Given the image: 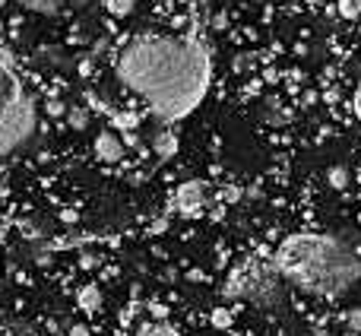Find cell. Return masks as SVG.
Listing matches in <instances>:
<instances>
[{
	"label": "cell",
	"instance_id": "6da1fadb",
	"mask_svg": "<svg viewBox=\"0 0 361 336\" xmlns=\"http://www.w3.org/2000/svg\"><path fill=\"white\" fill-rule=\"evenodd\" d=\"M118 76L165 121L184 118L209 83L206 51L180 38H137L118 57Z\"/></svg>",
	"mask_w": 361,
	"mask_h": 336
},
{
	"label": "cell",
	"instance_id": "7a4b0ae2",
	"mask_svg": "<svg viewBox=\"0 0 361 336\" xmlns=\"http://www.w3.org/2000/svg\"><path fill=\"white\" fill-rule=\"evenodd\" d=\"M276 270L314 295H343L361 280V257L333 235H295L276 251Z\"/></svg>",
	"mask_w": 361,
	"mask_h": 336
},
{
	"label": "cell",
	"instance_id": "3957f363",
	"mask_svg": "<svg viewBox=\"0 0 361 336\" xmlns=\"http://www.w3.org/2000/svg\"><path fill=\"white\" fill-rule=\"evenodd\" d=\"M32 124H35L32 99L25 95L10 57L0 51V156L23 143L32 133Z\"/></svg>",
	"mask_w": 361,
	"mask_h": 336
},
{
	"label": "cell",
	"instance_id": "277c9868",
	"mask_svg": "<svg viewBox=\"0 0 361 336\" xmlns=\"http://www.w3.org/2000/svg\"><path fill=\"white\" fill-rule=\"evenodd\" d=\"M175 206L184 216H197L206 206V184L203 181H187V184H180L175 193Z\"/></svg>",
	"mask_w": 361,
	"mask_h": 336
},
{
	"label": "cell",
	"instance_id": "5b68a950",
	"mask_svg": "<svg viewBox=\"0 0 361 336\" xmlns=\"http://www.w3.org/2000/svg\"><path fill=\"white\" fill-rule=\"evenodd\" d=\"M95 156H99L102 162H121V159H124V140L114 137L111 131L99 133V137H95Z\"/></svg>",
	"mask_w": 361,
	"mask_h": 336
},
{
	"label": "cell",
	"instance_id": "8992f818",
	"mask_svg": "<svg viewBox=\"0 0 361 336\" xmlns=\"http://www.w3.org/2000/svg\"><path fill=\"white\" fill-rule=\"evenodd\" d=\"M76 301H80V308H82V311H89V314L99 311V308H102V289L95 286V282H89V286H82V289H80Z\"/></svg>",
	"mask_w": 361,
	"mask_h": 336
},
{
	"label": "cell",
	"instance_id": "52a82bcc",
	"mask_svg": "<svg viewBox=\"0 0 361 336\" xmlns=\"http://www.w3.org/2000/svg\"><path fill=\"white\" fill-rule=\"evenodd\" d=\"M156 152L162 159L175 156V152H178V133L175 131H162V133H159V137H156Z\"/></svg>",
	"mask_w": 361,
	"mask_h": 336
},
{
	"label": "cell",
	"instance_id": "ba28073f",
	"mask_svg": "<svg viewBox=\"0 0 361 336\" xmlns=\"http://www.w3.org/2000/svg\"><path fill=\"white\" fill-rule=\"evenodd\" d=\"M23 6H29V10L35 13H44V16H51V13L61 10V0H19Z\"/></svg>",
	"mask_w": 361,
	"mask_h": 336
},
{
	"label": "cell",
	"instance_id": "9c48e42d",
	"mask_svg": "<svg viewBox=\"0 0 361 336\" xmlns=\"http://www.w3.org/2000/svg\"><path fill=\"white\" fill-rule=\"evenodd\" d=\"M326 181H330V187H336V191H343V187H349V168L336 165L326 172Z\"/></svg>",
	"mask_w": 361,
	"mask_h": 336
},
{
	"label": "cell",
	"instance_id": "30bf717a",
	"mask_svg": "<svg viewBox=\"0 0 361 336\" xmlns=\"http://www.w3.org/2000/svg\"><path fill=\"white\" fill-rule=\"evenodd\" d=\"M105 10L114 13V16H127L133 10V0H105Z\"/></svg>",
	"mask_w": 361,
	"mask_h": 336
},
{
	"label": "cell",
	"instance_id": "8fae6325",
	"mask_svg": "<svg viewBox=\"0 0 361 336\" xmlns=\"http://www.w3.org/2000/svg\"><path fill=\"white\" fill-rule=\"evenodd\" d=\"M67 121H70V127H73V131H82V127L89 124V114L82 112V108H70V112H67Z\"/></svg>",
	"mask_w": 361,
	"mask_h": 336
},
{
	"label": "cell",
	"instance_id": "7c38bea8",
	"mask_svg": "<svg viewBox=\"0 0 361 336\" xmlns=\"http://www.w3.org/2000/svg\"><path fill=\"white\" fill-rule=\"evenodd\" d=\"M339 13L345 19H358L361 16V0H339Z\"/></svg>",
	"mask_w": 361,
	"mask_h": 336
},
{
	"label": "cell",
	"instance_id": "4fadbf2b",
	"mask_svg": "<svg viewBox=\"0 0 361 336\" xmlns=\"http://www.w3.org/2000/svg\"><path fill=\"white\" fill-rule=\"evenodd\" d=\"M212 327L228 330V327H231V311H228V308H216V311H212Z\"/></svg>",
	"mask_w": 361,
	"mask_h": 336
},
{
	"label": "cell",
	"instance_id": "5bb4252c",
	"mask_svg": "<svg viewBox=\"0 0 361 336\" xmlns=\"http://www.w3.org/2000/svg\"><path fill=\"white\" fill-rule=\"evenodd\" d=\"M143 336H180L175 327H169V324H149L143 330Z\"/></svg>",
	"mask_w": 361,
	"mask_h": 336
},
{
	"label": "cell",
	"instance_id": "9a60e30c",
	"mask_svg": "<svg viewBox=\"0 0 361 336\" xmlns=\"http://www.w3.org/2000/svg\"><path fill=\"white\" fill-rule=\"evenodd\" d=\"M345 327H349L352 333H361V308H352V311L345 314Z\"/></svg>",
	"mask_w": 361,
	"mask_h": 336
},
{
	"label": "cell",
	"instance_id": "2e32d148",
	"mask_svg": "<svg viewBox=\"0 0 361 336\" xmlns=\"http://www.w3.org/2000/svg\"><path fill=\"white\" fill-rule=\"evenodd\" d=\"M133 124H137L133 114H118V118H114V127H118V131H130Z\"/></svg>",
	"mask_w": 361,
	"mask_h": 336
},
{
	"label": "cell",
	"instance_id": "e0dca14e",
	"mask_svg": "<svg viewBox=\"0 0 361 336\" xmlns=\"http://www.w3.org/2000/svg\"><path fill=\"white\" fill-rule=\"evenodd\" d=\"M67 336H92V330H89L86 324H73V327H70V333H67Z\"/></svg>",
	"mask_w": 361,
	"mask_h": 336
},
{
	"label": "cell",
	"instance_id": "ac0fdd59",
	"mask_svg": "<svg viewBox=\"0 0 361 336\" xmlns=\"http://www.w3.org/2000/svg\"><path fill=\"white\" fill-rule=\"evenodd\" d=\"M48 112L51 114H63V102H48Z\"/></svg>",
	"mask_w": 361,
	"mask_h": 336
},
{
	"label": "cell",
	"instance_id": "d6986e66",
	"mask_svg": "<svg viewBox=\"0 0 361 336\" xmlns=\"http://www.w3.org/2000/svg\"><path fill=\"white\" fill-rule=\"evenodd\" d=\"M355 108H358V114H361V86H358V95H355Z\"/></svg>",
	"mask_w": 361,
	"mask_h": 336
}]
</instances>
